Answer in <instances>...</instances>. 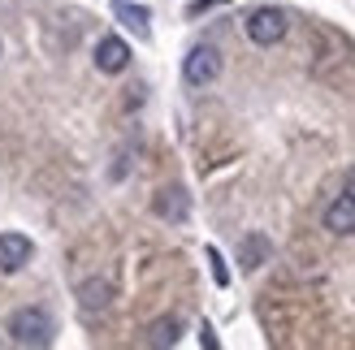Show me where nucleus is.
<instances>
[{"label": "nucleus", "instance_id": "obj_1", "mask_svg": "<svg viewBox=\"0 0 355 350\" xmlns=\"http://www.w3.org/2000/svg\"><path fill=\"white\" fill-rule=\"evenodd\" d=\"M9 338L17 346H52V338H57V320H52L44 307H17L9 316Z\"/></svg>", "mask_w": 355, "mask_h": 350}, {"label": "nucleus", "instance_id": "obj_2", "mask_svg": "<svg viewBox=\"0 0 355 350\" xmlns=\"http://www.w3.org/2000/svg\"><path fill=\"white\" fill-rule=\"evenodd\" d=\"M243 30H247V39H252L256 48H273V44H282V39H286V30H291V17H286V9L260 5V9H252V13H247Z\"/></svg>", "mask_w": 355, "mask_h": 350}, {"label": "nucleus", "instance_id": "obj_3", "mask_svg": "<svg viewBox=\"0 0 355 350\" xmlns=\"http://www.w3.org/2000/svg\"><path fill=\"white\" fill-rule=\"evenodd\" d=\"M221 52L212 48V44H200V48H191L187 52V61H182V78L191 86H208V82H217L221 78Z\"/></svg>", "mask_w": 355, "mask_h": 350}, {"label": "nucleus", "instance_id": "obj_4", "mask_svg": "<svg viewBox=\"0 0 355 350\" xmlns=\"http://www.w3.org/2000/svg\"><path fill=\"white\" fill-rule=\"evenodd\" d=\"M152 212L169 221V225H182L191 217V195H187V186H165V190H156V199H152Z\"/></svg>", "mask_w": 355, "mask_h": 350}, {"label": "nucleus", "instance_id": "obj_5", "mask_svg": "<svg viewBox=\"0 0 355 350\" xmlns=\"http://www.w3.org/2000/svg\"><path fill=\"white\" fill-rule=\"evenodd\" d=\"M130 65V48L121 35H104V39L96 44V69L100 74H121V69Z\"/></svg>", "mask_w": 355, "mask_h": 350}, {"label": "nucleus", "instance_id": "obj_6", "mask_svg": "<svg viewBox=\"0 0 355 350\" xmlns=\"http://www.w3.org/2000/svg\"><path fill=\"white\" fill-rule=\"evenodd\" d=\"M35 255V242L26 234H0V273H17L26 268Z\"/></svg>", "mask_w": 355, "mask_h": 350}, {"label": "nucleus", "instance_id": "obj_7", "mask_svg": "<svg viewBox=\"0 0 355 350\" xmlns=\"http://www.w3.org/2000/svg\"><path fill=\"white\" fill-rule=\"evenodd\" d=\"M117 299V290L113 282H104V277H92L83 290H78V307H83V316H100V311H109Z\"/></svg>", "mask_w": 355, "mask_h": 350}, {"label": "nucleus", "instance_id": "obj_8", "mask_svg": "<svg viewBox=\"0 0 355 350\" xmlns=\"http://www.w3.org/2000/svg\"><path fill=\"white\" fill-rule=\"evenodd\" d=\"M325 230L338 234V238H351L355 234V195H351V190H347V195H338V199H329V208H325Z\"/></svg>", "mask_w": 355, "mask_h": 350}, {"label": "nucleus", "instance_id": "obj_9", "mask_svg": "<svg viewBox=\"0 0 355 350\" xmlns=\"http://www.w3.org/2000/svg\"><path fill=\"white\" fill-rule=\"evenodd\" d=\"M269 255H273V242L264 238V234H247L239 242V264H243V273H256L260 264H269Z\"/></svg>", "mask_w": 355, "mask_h": 350}, {"label": "nucleus", "instance_id": "obj_10", "mask_svg": "<svg viewBox=\"0 0 355 350\" xmlns=\"http://www.w3.org/2000/svg\"><path fill=\"white\" fill-rule=\"evenodd\" d=\"M113 13H117V22L126 26V30H135V35H139V39H152V13H148L144 5L117 0V5H113Z\"/></svg>", "mask_w": 355, "mask_h": 350}, {"label": "nucleus", "instance_id": "obj_11", "mask_svg": "<svg viewBox=\"0 0 355 350\" xmlns=\"http://www.w3.org/2000/svg\"><path fill=\"white\" fill-rule=\"evenodd\" d=\"M178 333H182V320H178V316H161V320H152V324H148L144 342H148V346H173Z\"/></svg>", "mask_w": 355, "mask_h": 350}, {"label": "nucleus", "instance_id": "obj_12", "mask_svg": "<svg viewBox=\"0 0 355 350\" xmlns=\"http://www.w3.org/2000/svg\"><path fill=\"white\" fill-rule=\"evenodd\" d=\"M208 264H212V282H217V286H230V268H225V259H221L217 247H208Z\"/></svg>", "mask_w": 355, "mask_h": 350}, {"label": "nucleus", "instance_id": "obj_13", "mask_svg": "<svg viewBox=\"0 0 355 350\" xmlns=\"http://www.w3.org/2000/svg\"><path fill=\"white\" fill-rule=\"evenodd\" d=\"M200 346H208V350H217V333H212V324H204V329H200Z\"/></svg>", "mask_w": 355, "mask_h": 350}, {"label": "nucleus", "instance_id": "obj_14", "mask_svg": "<svg viewBox=\"0 0 355 350\" xmlns=\"http://www.w3.org/2000/svg\"><path fill=\"white\" fill-rule=\"evenodd\" d=\"M212 5H225V0H195V5H191V9H187V13H191V17H195V13H204V9H212Z\"/></svg>", "mask_w": 355, "mask_h": 350}, {"label": "nucleus", "instance_id": "obj_15", "mask_svg": "<svg viewBox=\"0 0 355 350\" xmlns=\"http://www.w3.org/2000/svg\"><path fill=\"white\" fill-rule=\"evenodd\" d=\"M347 190H351V195H355V165L347 169Z\"/></svg>", "mask_w": 355, "mask_h": 350}]
</instances>
